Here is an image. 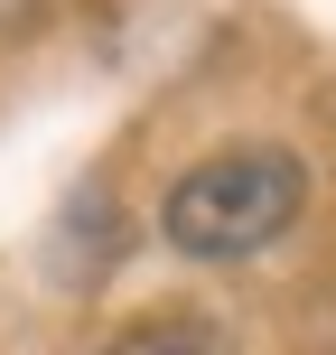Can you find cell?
I'll return each mask as SVG.
<instances>
[{
	"label": "cell",
	"mask_w": 336,
	"mask_h": 355,
	"mask_svg": "<svg viewBox=\"0 0 336 355\" xmlns=\"http://www.w3.org/2000/svg\"><path fill=\"white\" fill-rule=\"evenodd\" d=\"M103 355H233V337L215 318H150V327H131V337H112Z\"/></svg>",
	"instance_id": "obj_2"
},
{
	"label": "cell",
	"mask_w": 336,
	"mask_h": 355,
	"mask_svg": "<svg viewBox=\"0 0 336 355\" xmlns=\"http://www.w3.org/2000/svg\"><path fill=\"white\" fill-rule=\"evenodd\" d=\"M299 206H308V168L290 159V150L243 141V150L196 159V168L168 187L159 234H168L177 252H196V262H243V252L281 243V234L299 225Z\"/></svg>",
	"instance_id": "obj_1"
}]
</instances>
